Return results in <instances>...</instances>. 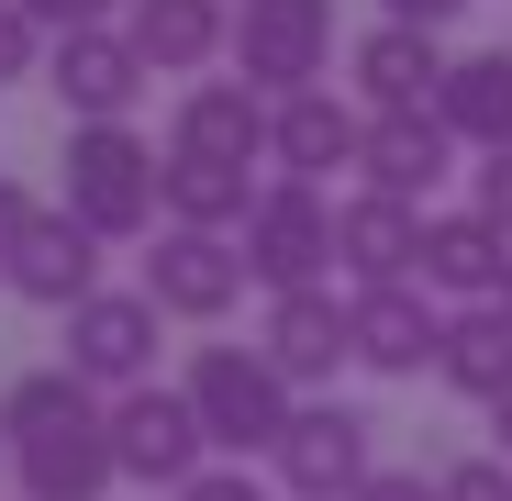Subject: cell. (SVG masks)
Here are the masks:
<instances>
[{"label": "cell", "mask_w": 512, "mask_h": 501, "mask_svg": "<svg viewBox=\"0 0 512 501\" xmlns=\"http://www.w3.org/2000/svg\"><path fill=\"white\" fill-rule=\"evenodd\" d=\"M357 501H435V479H423V468H379Z\"/></svg>", "instance_id": "obj_30"}, {"label": "cell", "mask_w": 512, "mask_h": 501, "mask_svg": "<svg viewBox=\"0 0 512 501\" xmlns=\"http://www.w3.org/2000/svg\"><path fill=\"white\" fill-rule=\"evenodd\" d=\"M234 78L256 101H301L334 78V0H234Z\"/></svg>", "instance_id": "obj_4"}, {"label": "cell", "mask_w": 512, "mask_h": 501, "mask_svg": "<svg viewBox=\"0 0 512 501\" xmlns=\"http://www.w3.org/2000/svg\"><path fill=\"white\" fill-rule=\"evenodd\" d=\"M123 34L156 78H201L212 56H234V0H134Z\"/></svg>", "instance_id": "obj_19"}, {"label": "cell", "mask_w": 512, "mask_h": 501, "mask_svg": "<svg viewBox=\"0 0 512 501\" xmlns=\"http://www.w3.org/2000/svg\"><path fill=\"white\" fill-rule=\"evenodd\" d=\"M334 212H346V201H323V190H301V179H268L256 223L234 234L268 301H290V290H323V268H334Z\"/></svg>", "instance_id": "obj_6"}, {"label": "cell", "mask_w": 512, "mask_h": 501, "mask_svg": "<svg viewBox=\"0 0 512 501\" xmlns=\"http://www.w3.org/2000/svg\"><path fill=\"white\" fill-rule=\"evenodd\" d=\"M468 212H479V223H501V234H512V145H501V156H479V167H468Z\"/></svg>", "instance_id": "obj_26"}, {"label": "cell", "mask_w": 512, "mask_h": 501, "mask_svg": "<svg viewBox=\"0 0 512 501\" xmlns=\"http://www.w3.org/2000/svg\"><path fill=\"white\" fill-rule=\"evenodd\" d=\"M501 312H512V279H501Z\"/></svg>", "instance_id": "obj_32"}, {"label": "cell", "mask_w": 512, "mask_h": 501, "mask_svg": "<svg viewBox=\"0 0 512 501\" xmlns=\"http://www.w3.org/2000/svg\"><path fill=\"white\" fill-rule=\"evenodd\" d=\"M245 279H256V268H245V245H234V234L156 223V234H145V279H134V290H145L156 312H179V323H223V312L245 301Z\"/></svg>", "instance_id": "obj_8"}, {"label": "cell", "mask_w": 512, "mask_h": 501, "mask_svg": "<svg viewBox=\"0 0 512 501\" xmlns=\"http://www.w3.org/2000/svg\"><path fill=\"white\" fill-rule=\"evenodd\" d=\"M268 479H279V501H357L379 479V424L357 401H301L279 457H268Z\"/></svg>", "instance_id": "obj_5"}, {"label": "cell", "mask_w": 512, "mask_h": 501, "mask_svg": "<svg viewBox=\"0 0 512 501\" xmlns=\"http://www.w3.org/2000/svg\"><path fill=\"white\" fill-rule=\"evenodd\" d=\"M457 156H468V145L446 134V112H368V156H357V167H368V190H390V201L423 212V201L457 179Z\"/></svg>", "instance_id": "obj_15"}, {"label": "cell", "mask_w": 512, "mask_h": 501, "mask_svg": "<svg viewBox=\"0 0 512 501\" xmlns=\"http://www.w3.org/2000/svg\"><path fill=\"white\" fill-rule=\"evenodd\" d=\"M0 257H12V245H0Z\"/></svg>", "instance_id": "obj_34"}, {"label": "cell", "mask_w": 512, "mask_h": 501, "mask_svg": "<svg viewBox=\"0 0 512 501\" xmlns=\"http://www.w3.org/2000/svg\"><path fill=\"white\" fill-rule=\"evenodd\" d=\"M67 179H56V212H78L101 245H145L167 223V156L134 134V123H67Z\"/></svg>", "instance_id": "obj_2"}, {"label": "cell", "mask_w": 512, "mask_h": 501, "mask_svg": "<svg viewBox=\"0 0 512 501\" xmlns=\"http://www.w3.org/2000/svg\"><path fill=\"white\" fill-rule=\"evenodd\" d=\"M0 435H12V479L23 501H101L123 479L112 457V401L78 368H23L0 390Z\"/></svg>", "instance_id": "obj_1"}, {"label": "cell", "mask_w": 512, "mask_h": 501, "mask_svg": "<svg viewBox=\"0 0 512 501\" xmlns=\"http://www.w3.org/2000/svg\"><path fill=\"white\" fill-rule=\"evenodd\" d=\"M279 101H256L245 78H190L179 112H167V156H201V167H256L268 156Z\"/></svg>", "instance_id": "obj_12"}, {"label": "cell", "mask_w": 512, "mask_h": 501, "mask_svg": "<svg viewBox=\"0 0 512 501\" xmlns=\"http://www.w3.org/2000/svg\"><path fill=\"white\" fill-rule=\"evenodd\" d=\"M145 56H134V34L123 23H90V34H56V56H45V90H56V112L67 123H123L134 101H145Z\"/></svg>", "instance_id": "obj_11"}, {"label": "cell", "mask_w": 512, "mask_h": 501, "mask_svg": "<svg viewBox=\"0 0 512 501\" xmlns=\"http://www.w3.org/2000/svg\"><path fill=\"white\" fill-rule=\"evenodd\" d=\"M435 379L457 390V401H512V312L501 301H468V312H446V357H435Z\"/></svg>", "instance_id": "obj_21"}, {"label": "cell", "mask_w": 512, "mask_h": 501, "mask_svg": "<svg viewBox=\"0 0 512 501\" xmlns=\"http://www.w3.org/2000/svg\"><path fill=\"white\" fill-rule=\"evenodd\" d=\"M346 67H357V101L368 112H435V90H446V45L423 34V23H368L357 45H346Z\"/></svg>", "instance_id": "obj_16"}, {"label": "cell", "mask_w": 512, "mask_h": 501, "mask_svg": "<svg viewBox=\"0 0 512 501\" xmlns=\"http://www.w3.org/2000/svg\"><path fill=\"white\" fill-rule=\"evenodd\" d=\"M435 501H512V457H446Z\"/></svg>", "instance_id": "obj_25"}, {"label": "cell", "mask_w": 512, "mask_h": 501, "mask_svg": "<svg viewBox=\"0 0 512 501\" xmlns=\"http://www.w3.org/2000/svg\"><path fill=\"white\" fill-rule=\"evenodd\" d=\"M0 290L34 301V312H78V301L101 290V234L78 223V212H56V201H45V212L12 234V257H0Z\"/></svg>", "instance_id": "obj_10"}, {"label": "cell", "mask_w": 512, "mask_h": 501, "mask_svg": "<svg viewBox=\"0 0 512 501\" xmlns=\"http://www.w3.org/2000/svg\"><path fill=\"white\" fill-rule=\"evenodd\" d=\"M435 112H446V134H457L468 156H501V145H512V45L457 56L446 90H435Z\"/></svg>", "instance_id": "obj_22"}, {"label": "cell", "mask_w": 512, "mask_h": 501, "mask_svg": "<svg viewBox=\"0 0 512 501\" xmlns=\"http://www.w3.org/2000/svg\"><path fill=\"white\" fill-rule=\"evenodd\" d=\"M190 412H201V435H212V457H279V435H290V412H301V390L279 379V357L268 346H190Z\"/></svg>", "instance_id": "obj_3"}, {"label": "cell", "mask_w": 512, "mask_h": 501, "mask_svg": "<svg viewBox=\"0 0 512 501\" xmlns=\"http://www.w3.org/2000/svg\"><path fill=\"white\" fill-rule=\"evenodd\" d=\"M490 435H501V446H490V457H512V401H490Z\"/></svg>", "instance_id": "obj_31"}, {"label": "cell", "mask_w": 512, "mask_h": 501, "mask_svg": "<svg viewBox=\"0 0 512 501\" xmlns=\"http://www.w3.org/2000/svg\"><path fill=\"white\" fill-rule=\"evenodd\" d=\"M346 312H357V368H379V379H423V368L446 357V312H435L423 279H401V290H346Z\"/></svg>", "instance_id": "obj_13"}, {"label": "cell", "mask_w": 512, "mask_h": 501, "mask_svg": "<svg viewBox=\"0 0 512 501\" xmlns=\"http://www.w3.org/2000/svg\"><path fill=\"white\" fill-rule=\"evenodd\" d=\"M23 12H34L45 34H90V23H123L134 0H23Z\"/></svg>", "instance_id": "obj_27"}, {"label": "cell", "mask_w": 512, "mask_h": 501, "mask_svg": "<svg viewBox=\"0 0 512 501\" xmlns=\"http://www.w3.org/2000/svg\"><path fill=\"white\" fill-rule=\"evenodd\" d=\"M357 156H368V112H357V101H334V90L279 101V123H268V167H279V179L323 190L334 167H357Z\"/></svg>", "instance_id": "obj_17"}, {"label": "cell", "mask_w": 512, "mask_h": 501, "mask_svg": "<svg viewBox=\"0 0 512 501\" xmlns=\"http://www.w3.org/2000/svg\"><path fill=\"white\" fill-rule=\"evenodd\" d=\"M423 223H435V212H412V201H390V190H357L346 212H334V268H346L357 290L423 279Z\"/></svg>", "instance_id": "obj_14"}, {"label": "cell", "mask_w": 512, "mask_h": 501, "mask_svg": "<svg viewBox=\"0 0 512 501\" xmlns=\"http://www.w3.org/2000/svg\"><path fill=\"white\" fill-rule=\"evenodd\" d=\"M468 12V0H379V23H423V34H446Z\"/></svg>", "instance_id": "obj_29"}, {"label": "cell", "mask_w": 512, "mask_h": 501, "mask_svg": "<svg viewBox=\"0 0 512 501\" xmlns=\"http://www.w3.org/2000/svg\"><path fill=\"white\" fill-rule=\"evenodd\" d=\"M45 56H56V34L23 12V0H0V90H12V78H34Z\"/></svg>", "instance_id": "obj_24"}, {"label": "cell", "mask_w": 512, "mask_h": 501, "mask_svg": "<svg viewBox=\"0 0 512 501\" xmlns=\"http://www.w3.org/2000/svg\"><path fill=\"white\" fill-rule=\"evenodd\" d=\"M179 501H279V479H256V468H234V457H223V468H201Z\"/></svg>", "instance_id": "obj_28"}, {"label": "cell", "mask_w": 512, "mask_h": 501, "mask_svg": "<svg viewBox=\"0 0 512 501\" xmlns=\"http://www.w3.org/2000/svg\"><path fill=\"white\" fill-rule=\"evenodd\" d=\"M0 457H12V435H0Z\"/></svg>", "instance_id": "obj_33"}, {"label": "cell", "mask_w": 512, "mask_h": 501, "mask_svg": "<svg viewBox=\"0 0 512 501\" xmlns=\"http://www.w3.org/2000/svg\"><path fill=\"white\" fill-rule=\"evenodd\" d=\"M156 323H167V312H156L145 290H90V301L67 312V368L90 379V390H112V401L145 390V379H156Z\"/></svg>", "instance_id": "obj_9"}, {"label": "cell", "mask_w": 512, "mask_h": 501, "mask_svg": "<svg viewBox=\"0 0 512 501\" xmlns=\"http://www.w3.org/2000/svg\"><path fill=\"white\" fill-rule=\"evenodd\" d=\"M256 346L279 357L290 390H312V379H334V368H357V312L334 301V290H290V301H268Z\"/></svg>", "instance_id": "obj_18"}, {"label": "cell", "mask_w": 512, "mask_h": 501, "mask_svg": "<svg viewBox=\"0 0 512 501\" xmlns=\"http://www.w3.org/2000/svg\"><path fill=\"white\" fill-rule=\"evenodd\" d=\"M256 167H201V156H167V223H190V234H245L256 223Z\"/></svg>", "instance_id": "obj_23"}, {"label": "cell", "mask_w": 512, "mask_h": 501, "mask_svg": "<svg viewBox=\"0 0 512 501\" xmlns=\"http://www.w3.org/2000/svg\"><path fill=\"white\" fill-rule=\"evenodd\" d=\"M501 279H512V234L501 223H479V212H435L423 223V290L435 301H501Z\"/></svg>", "instance_id": "obj_20"}, {"label": "cell", "mask_w": 512, "mask_h": 501, "mask_svg": "<svg viewBox=\"0 0 512 501\" xmlns=\"http://www.w3.org/2000/svg\"><path fill=\"white\" fill-rule=\"evenodd\" d=\"M112 457H123V479H145V490H167V501H179V490L212 468V435H201L190 390H167V379L123 390V401H112Z\"/></svg>", "instance_id": "obj_7"}]
</instances>
